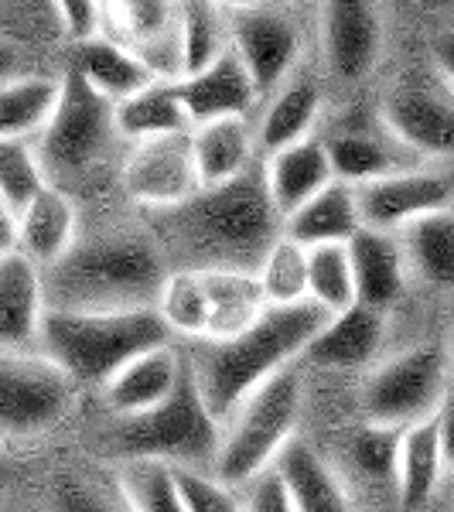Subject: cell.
<instances>
[{
  "label": "cell",
  "mask_w": 454,
  "mask_h": 512,
  "mask_svg": "<svg viewBox=\"0 0 454 512\" xmlns=\"http://www.w3.org/2000/svg\"><path fill=\"white\" fill-rule=\"evenodd\" d=\"M260 4H270V0H219L222 11H246V7H260Z\"/></svg>",
  "instance_id": "47"
},
{
  "label": "cell",
  "mask_w": 454,
  "mask_h": 512,
  "mask_svg": "<svg viewBox=\"0 0 454 512\" xmlns=\"http://www.w3.org/2000/svg\"><path fill=\"white\" fill-rule=\"evenodd\" d=\"M400 427L362 424L345 441V458L359 482L369 489H393L396 492V461H400Z\"/></svg>",
  "instance_id": "34"
},
{
  "label": "cell",
  "mask_w": 454,
  "mask_h": 512,
  "mask_svg": "<svg viewBox=\"0 0 454 512\" xmlns=\"http://www.w3.org/2000/svg\"><path fill=\"white\" fill-rule=\"evenodd\" d=\"M274 468L291 492L294 512H356L342 478L308 441L294 437L277 454Z\"/></svg>",
  "instance_id": "27"
},
{
  "label": "cell",
  "mask_w": 454,
  "mask_h": 512,
  "mask_svg": "<svg viewBox=\"0 0 454 512\" xmlns=\"http://www.w3.org/2000/svg\"><path fill=\"white\" fill-rule=\"evenodd\" d=\"M321 144H325L328 161H332L335 181H345V185H366V181L427 164L386 127L379 113L376 117L342 120L335 130L321 137Z\"/></svg>",
  "instance_id": "16"
},
{
  "label": "cell",
  "mask_w": 454,
  "mask_h": 512,
  "mask_svg": "<svg viewBox=\"0 0 454 512\" xmlns=\"http://www.w3.org/2000/svg\"><path fill=\"white\" fill-rule=\"evenodd\" d=\"M386 342V311L352 304V308L328 315L325 325L304 345L301 362L321 373H352L376 359Z\"/></svg>",
  "instance_id": "19"
},
{
  "label": "cell",
  "mask_w": 454,
  "mask_h": 512,
  "mask_svg": "<svg viewBox=\"0 0 454 512\" xmlns=\"http://www.w3.org/2000/svg\"><path fill=\"white\" fill-rule=\"evenodd\" d=\"M52 512H134L127 495L117 489H106L99 482L79 475H65L52 485Z\"/></svg>",
  "instance_id": "39"
},
{
  "label": "cell",
  "mask_w": 454,
  "mask_h": 512,
  "mask_svg": "<svg viewBox=\"0 0 454 512\" xmlns=\"http://www.w3.org/2000/svg\"><path fill=\"white\" fill-rule=\"evenodd\" d=\"M321 55L332 79H366L383 55L379 0H321Z\"/></svg>",
  "instance_id": "17"
},
{
  "label": "cell",
  "mask_w": 454,
  "mask_h": 512,
  "mask_svg": "<svg viewBox=\"0 0 454 512\" xmlns=\"http://www.w3.org/2000/svg\"><path fill=\"white\" fill-rule=\"evenodd\" d=\"M352 263V277H356V301L376 311H390L400 301L403 287H407V260H403V246L396 233L362 226L356 236L345 243Z\"/></svg>",
  "instance_id": "23"
},
{
  "label": "cell",
  "mask_w": 454,
  "mask_h": 512,
  "mask_svg": "<svg viewBox=\"0 0 454 512\" xmlns=\"http://www.w3.org/2000/svg\"><path fill=\"white\" fill-rule=\"evenodd\" d=\"M120 489L134 512H188L175 485V472L158 461H127Z\"/></svg>",
  "instance_id": "38"
},
{
  "label": "cell",
  "mask_w": 454,
  "mask_h": 512,
  "mask_svg": "<svg viewBox=\"0 0 454 512\" xmlns=\"http://www.w3.org/2000/svg\"><path fill=\"white\" fill-rule=\"evenodd\" d=\"M171 328L158 308L127 311H62L45 308L38 349L76 386L103 390L134 355L171 345Z\"/></svg>",
  "instance_id": "4"
},
{
  "label": "cell",
  "mask_w": 454,
  "mask_h": 512,
  "mask_svg": "<svg viewBox=\"0 0 454 512\" xmlns=\"http://www.w3.org/2000/svg\"><path fill=\"white\" fill-rule=\"evenodd\" d=\"M304 410V379L297 369H284L239 403V410L222 424L219 448L212 458V475L229 489L246 485L253 475L270 468L287 441L297 437Z\"/></svg>",
  "instance_id": "6"
},
{
  "label": "cell",
  "mask_w": 454,
  "mask_h": 512,
  "mask_svg": "<svg viewBox=\"0 0 454 512\" xmlns=\"http://www.w3.org/2000/svg\"><path fill=\"white\" fill-rule=\"evenodd\" d=\"M444 475L441 441H437V424L420 420L407 427L400 437V461H396V502L407 512H417L420 506L431 502Z\"/></svg>",
  "instance_id": "32"
},
{
  "label": "cell",
  "mask_w": 454,
  "mask_h": 512,
  "mask_svg": "<svg viewBox=\"0 0 454 512\" xmlns=\"http://www.w3.org/2000/svg\"><path fill=\"white\" fill-rule=\"evenodd\" d=\"M154 308L171 335L202 342L243 332L270 304L250 270H171Z\"/></svg>",
  "instance_id": "8"
},
{
  "label": "cell",
  "mask_w": 454,
  "mask_h": 512,
  "mask_svg": "<svg viewBox=\"0 0 454 512\" xmlns=\"http://www.w3.org/2000/svg\"><path fill=\"white\" fill-rule=\"evenodd\" d=\"M356 202L366 229L400 233L420 216L454 209V171L437 168V164H417V168L356 185Z\"/></svg>",
  "instance_id": "13"
},
{
  "label": "cell",
  "mask_w": 454,
  "mask_h": 512,
  "mask_svg": "<svg viewBox=\"0 0 454 512\" xmlns=\"http://www.w3.org/2000/svg\"><path fill=\"white\" fill-rule=\"evenodd\" d=\"M328 311L315 301L270 304L263 315L229 338H202L185 355L209 414L226 424L246 396L301 359L311 335L325 325Z\"/></svg>",
  "instance_id": "2"
},
{
  "label": "cell",
  "mask_w": 454,
  "mask_h": 512,
  "mask_svg": "<svg viewBox=\"0 0 454 512\" xmlns=\"http://www.w3.org/2000/svg\"><path fill=\"white\" fill-rule=\"evenodd\" d=\"M226 41L243 59L260 89V99L284 82L301 59V28L277 0L226 14Z\"/></svg>",
  "instance_id": "12"
},
{
  "label": "cell",
  "mask_w": 454,
  "mask_h": 512,
  "mask_svg": "<svg viewBox=\"0 0 454 512\" xmlns=\"http://www.w3.org/2000/svg\"><path fill=\"white\" fill-rule=\"evenodd\" d=\"M117 137L120 130L110 99L99 96L76 69L59 76L55 110L35 137L48 185L69 192V185L86 181L93 171H99V164L110 158Z\"/></svg>",
  "instance_id": "7"
},
{
  "label": "cell",
  "mask_w": 454,
  "mask_h": 512,
  "mask_svg": "<svg viewBox=\"0 0 454 512\" xmlns=\"http://www.w3.org/2000/svg\"><path fill=\"white\" fill-rule=\"evenodd\" d=\"M18 76H24V52L11 38L0 35V86H7Z\"/></svg>",
  "instance_id": "44"
},
{
  "label": "cell",
  "mask_w": 454,
  "mask_h": 512,
  "mask_svg": "<svg viewBox=\"0 0 454 512\" xmlns=\"http://www.w3.org/2000/svg\"><path fill=\"white\" fill-rule=\"evenodd\" d=\"M239 512H294L291 492L274 465L253 475L246 485H239Z\"/></svg>",
  "instance_id": "41"
},
{
  "label": "cell",
  "mask_w": 454,
  "mask_h": 512,
  "mask_svg": "<svg viewBox=\"0 0 454 512\" xmlns=\"http://www.w3.org/2000/svg\"><path fill=\"white\" fill-rule=\"evenodd\" d=\"M185 373V355L175 352V345H158L134 355L110 383L103 386L106 407L117 417H134L144 410H154L171 396Z\"/></svg>",
  "instance_id": "24"
},
{
  "label": "cell",
  "mask_w": 454,
  "mask_h": 512,
  "mask_svg": "<svg viewBox=\"0 0 454 512\" xmlns=\"http://www.w3.org/2000/svg\"><path fill=\"white\" fill-rule=\"evenodd\" d=\"M321 103H325L321 82L315 76L291 72L274 93H267V106H263L260 120L253 123V130H257V147L263 154H274L287 144L315 137Z\"/></svg>",
  "instance_id": "25"
},
{
  "label": "cell",
  "mask_w": 454,
  "mask_h": 512,
  "mask_svg": "<svg viewBox=\"0 0 454 512\" xmlns=\"http://www.w3.org/2000/svg\"><path fill=\"white\" fill-rule=\"evenodd\" d=\"M260 171L280 219H287L294 209H301L308 198H315L321 188H328L335 181L332 161H328L321 137H304L297 144H287L280 151L267 154Z\"/></svg>",
  "instance_id": "22"
},
{
  "label": "cell",
  "mask_w": 454,
  "mask_h": 512,
  "mask_svg": "<svg viewBox=\"0 0 454 512\" xmlns=\"http://www.w3.org/2000/svg\"><path fill=\"white\" fill-rule=\"evenodd\" d=\"M11 475H14V468H11V458H7L4 444H0V492L7 489V482H11Z\"/></svg>",
  "instance_id": "48"
},
{
  "label": "cell",
  "mask_w": 454,
  "mask_h": 512,
  "mask_svg": "<svg viewBox=\"0 0 454 512\" xmlns=\"http://www.w3.org/2000/svg\"><path fill=\"white\" fill-rule=\"evenodd\" d=\"M359 229L362 219H359L356 185H345V181H332V185L321 188L315 198H308L301 209H294L284 219V236L301 243L304 250L349 243Z\"/></svg>",
  "instance_id": "28"
},
{
  "label": "cell",
  "mask_w": 454,
  "mask_h": 512,
  "mask_svg": "<svg viewBox=\"0 0 454 512\" xmlns=\"http://www.w3.org/2000/svg\"><path fill=\"white\" fill-rule=\"evenodd\" d=\"M308 301H315L328 315L356 304V277L345 243L308 250Z\"/></svg>",
  "instance_id": "35"
},
{
  "label": "cell",
  "mask_w": 454,
  "mask_h": 512,
  "mask_svg": "<svg viewBox=\"0 0 454 512\" xmlns=\"http://www.w3.org/2000/svg\"><path fill=\"white\" fill-rule=\"evenodd\" d=\"M379 117L420 161L454 158V86L444 76L396 86Z\"/></svg>",
  "instance_id": "14"
},
{
  "label": "cell",
  "mask_w": 454,
  "mask_h": 512,
  "mask_svg": "<svg viewBox=\"0 0 454 512\" xmlns=\"http://www.w3.org/2000/svg\"><path fill=\"white\" fill-rule=\"evenodd\" d=\"M188 512H239V492L205 468H171Z\"/></svg>",
  "instance_id": "40"
},
{
  "label": "cell",
  "mask_w": 454,
  "mask_h": 512,
  "mask_svg": "<svg viewBox=\"0 0 454 512\" xmlns=\"http://www.w3.org/2000/svg\"><path fill=\"white\" fill-rule=\"evenodd\" d=\"M76 45L79 48L72 69L110 103H120V99L134 96L137 89H144L147 82H154L151 72L144 69V62L134 52H127L120 41L103 35V31L86 41H76Z\"/></svg>",
  "instance_id": "29"
},
{
  "label": "cell",
  "mask_w": 454,
  "mask_h": 512,
  "mask_svg": "<svg viewBox=\"0 0 454 512\" xmlns=\"http://www.w3.org/2000/svg\"><path fill=\"white\" fill-rule=\"evenodd\" d=\"M52 7L72 41H86L103 31V0H52Z\"/></svg>",
  "instance_id": "42"
},
{
  "label": "cell",
  "mask_w": 454,
  "mask_h": 512,
  "mask_svg": "<svg viewBox=\"0 0 454 512\" xmlns=\"http://www.w3.org/2000/svg\"><path fill=\"white\" fill-rule=\"evenodd\" d=\"M175 89L192 127L222 117H250L253 106L260 103L257 82L246 72L243 59L233 52V45L212 55L202 69H192L175 79Z\"/></svg>",
  "instance_id": "18"
},
{
  "label": "cell",
  "mask_w": 454,
  "mask_h": 512,
  "mask_svg": "<svg viewBox=\"0 0 454 512\" xmlns=\"http://www.w3.org/2000/svg\"><path fill=\"white\" fill-rule=\"evenodd\" d=\"M79 386L41 352L0 349V444L52 431Z\"/></svg>",
  "instance_id": "10"
},
{
  "label": "cell",
  "mask_w": 454,
  "mask_h": 512,
  "mask_svg": "<svg viewBox=\"0 0 454 512\" xmlns=\"http://www.w3.org/2000/svg\"><path fill=\"white\" fill-rule=\"evenodd\" d=\"M45 280L18 250L0 256V349L35 352L45 318Z\"/></svg>",
  "instance_id": "20"
},
{
  "label": "cell",
  "mask_w": 454,
  "mask_h": 512,
  "mask_svg": "<svg viewBox=\"0 0 454 512\" xmlns=\"http://www.w3.org/2000/svg\"><path fill=\"white\" fill-rule=\"evenodd\" d=\"M48 185L35 140H0V205L18 216Z\"/></svg>",
  "instance_id": "37"
},
{
  "label": "cell",
  "mask_w": 454,
  "mask_h": 512,
  "mask_svg": "<svg viewBox=\"0 0 454 512\" xmlns=\"http://www.w3.org/2000/svg\"><path fill=\"white\" fill-rule=\"evenodd\" d=\"M396 236H400L410 274L431 287L454 291V209L420 216Z\"/></svg>",
  "instance_id": "30"
},
{
  "label": "cell",
  "mask_w": 454,
  "mask_h": 512,
  "mask_svg": "<svg viewBox=\"0 0 454 512\" xmlns=\"http://www.w3.org/2000/svg\"><path fill=\"white\" fill-rule=\"evenodd\" d=\"M434 59H437V72L454 86V38H444L441 45H437Z\"/></svg>",
  "instance_id": "46"
},
{
  "label": "cell",
  "mask_w": 454,
  "mask_h": 512,
  "mask_svg": "<svg viewBox=\"0 0 454 512\" xmlns=\"http://www.w3.org/2000/svg\"><path fill=\"white\" fill-rule=\"evenodd\" d=\"M202 188L192 154V130L140 140L123 164V192L147 212L171 209Z\"/></svg>",
  "instance_id": "15"
},
{
  "label": "cell",
  "mask_w": 454,
  "mask_h": 512,
  "mask_svg": "<svg viewBox=\"0 0 454 512\" xmlns=\"http://www.w3.org/2000/svg\"><path fill=\"white\" fill-rule=\"evenodd\" d=\"M14 226H18V253L28 256L38 270H48L76 246L79 209L69 192L45 185L14 216Z\"/></svg>",
  "instance_id": "21"
},
{
  "label": "cell",
  "mask_w": 454,
  "mask_h": 512,
  "mask_svg": "<svg viewBox=\"0 0 454 512\" xmlns=\"http://www.w3.org/2000/svg\"><path fill=\"white\" fill-rule=\"evenodd\" d=\"M168 274L151 233H103L76 239L59 263L41 270V280L48 308L127 311L154 308Z\"/></svg>",
  "instance_id": "3"
},
{
  "label": "cell",
  "mask_w": 454,
  "mask_h": 512,
  "mask_svg": "<svg viewBox=\"0 0 454 512\" xmlns=\"http://www.w3.org/2000/svg\"><path fill=\"white\" fill-rule=\"evenodd\" d=\"M59 99V76L24 72L0 86V140H35Z\"/></svg>",
  "instance_id": "33"
},
{
  "label": "cell",
  "mask_w": 454,
  "mask_h": 512,
  "mask_svg": "<svg viewBox=\"0 0 454 512\" xmlns=\"http://www.w3.org/2000/svg\"><path fill=\"white\" fill-rule=\"evenodd\" d=\"M18 250V226H14V216L0 205V256Z\"/></svg>",
  "instance_id": "45"
},
{
  "label": "cell",
  "mask_w": 454,
  "mask_h": 512,
  "mask_svg": "<svg viewBox=\"0 0 454 512\" xmlns=\"http://www.w3.org/2000/svg\"><path fill=\"white\" fill-rule=\"evenodd\" d=\"M448 352L437 342H420L373 366L362 383V414L369 424L407 427L431 420L448 396Z\"/></svg>",
  "instance_id": "9"
},
{
  "label": "cell",
  "mask_w": 454,
  "mask_h": 512,
  "mask_svg": "<svg viewBox=\"0 0 454 512\" xmlns=\"http://www.w3.org/2000/svg\"><path fill=\"white\" fill-rule=\"evenodd\" d=\"M434 424H437V441H441V458H444V468H454V393H448L441 400L434 414Z\"/></svg>",
  "instance_id": "43"
},
{
  "label": "cell",
  "mask_w": 454,
  "mask_h": 512,
  "mask_svg": "<svg viewBox=\"0 0 454 512\" xmlns=\"http://www.w3.org/2000/svg\"><path fill=\"white\" fill-rule=\"evenodd\" d=\"M192 154L202 188L226 185L257 168V130L250 117H222L192 127Z\"/></svg>",
  "instance_id": "26"
},
{
  "label": "cell",
  "mask_w": 454,
  "mask_h": 512,
  "mask_svg": "<svg viewBox=\"0 0 454 512\" xmlns=\"http://www.w3.org/2000/svg\"><path fill=\"white\" fill-rule=\"evenodd\" d=\"M103 35L134 52L154 79L185 76L181 0H103Z\"/></svg>",
  "instance_id": "11"
},
{
  "label": "cell",
  "mask_w": 454,
  "mask_h": 512,
  "mask_svg": "<svg viewBox=\"0 0 454 512\" xmlns=\"http://www.w3.org/2000/svg\"><path fill=\"white\" fill-rule=\"evenodd\" d=\"M168 270H250L257 274L284 219L270 202L260 164L226 185L198 188L185 202L151 212V229Z\"/></svg>",
  "instance_id": "1"
},
{
  "label": "cell",
  "mask_w": 454,
  "mask_h": 512,
  "mask_svg": "<svg viewBox=\"0 0 454 512\" xmlns=\"http://www.w3.org/2000/svg\"><path fill=\"white\" fill-rule=\"evenodd\" d=\"M222 424L209 414L195 376L185 362L178 386L164 403L134 417H117L110 431V448L123 461H158L168 468L212 465Z\"/></svg>",
  "instance_id": "5"
},
{
  "label": "cell",
  "mask_w": 454,
  "mask_h": 512,
  "mask_svg": "<svg viewBox=\"0 0 454 512\" xmlns=\"http://www.w3.org/2000/svg\"><path fill=\"white\" fill-rule=\"evenodd\" d=\"M257 280L267 304L308 301V250L294 239L280 236L257 267Z\"/></svg>",
  "instance_id": "36"
},
{
  "label": "cell",
  "mask_w": 454,
  "mask_h": 512,
  "mask_svg": "<svg viewBox=\"0 0 454 512\" xmlns=\"http://www.w3.org/2000/svg\"><path fill=\"white\" fill-rule=\"evenodd\" d=\"M113 117H117L120 137L134 140V144L192 130V120H188L185 106H181L175 82H168V79L147 82L134 96L113 103Z\"/></svg>",
  "instance_id": "31"
}]
</instances>
